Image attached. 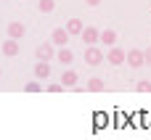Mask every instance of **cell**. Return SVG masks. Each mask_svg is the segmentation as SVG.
Segmentation results:
<instances>
[{"label": "cell", "mask_w": 151, "mask_h": 140, "mask_svg": "<svg viewBox=\"0 0 151 140\" xmlns=\"http://www.w3.org/2000/svg\"><path fill=\"white\" fill-rule=\"evenodd\" d=\"M3 56H8V58H16V56H19V40L8 37V40L3 42Z\"/></svg>", "instance_id": "9"}, {"label": "cell", "mask_w": 151, "mask_h": 140, "mask_svg": "<svg viewBox=\"0 0 151 140\" xmlns=\"http://www.w3.org/2000/svg\"><path fill=\"white\" fill-rule=\"evenodd\" d=\"M85 64H88V66L104 64V50H101L98 45H88V48H85Z\"/></svg>", "instance_id": "1"}, {"label": "cell", "mask_w": 151, "mask_h": 140, "mask_svg": "<svg viewBox=\"0 0 151 140\" xmlns=\"http://www.w3.org/2000/svg\"><path fill=\"white\" fill-rule=\"evenodd\" d=\"M135 90H138V93H151V82L149 79H141V82L135 85Z\"/></svg>", "instance_id": "16"}, {"label": "cell", "mask_w": 151, "mask_h": 140, "mask_svg": "<svg viewBox=\"0 0 151 140\" xmlns=\"http://www.w3.org/2000/svg\"><path fill=\"white\" fill-rule=\"evenodd\" d=\"M66 32H69V37H80V32H82V21L77 19V16H72L69 21H66V26H64Z\"/></svg>", "instance_id": "10"}, {"label": "cell", "mask_w": 151, "mask_h": 140, "mask_svg": "<svg viewBox=\"0 0 151 140\" xmlns=\"http://www.w3.org/2000/svg\"><path fill=\"white\" fill-rule=\"evenodd\" d=\"M104 87H106V85H104L101 77H90V79H88V90H90V93H101Z\"/></svg>", "instance_id": "14"}, {"label": "cell", "mask_w": 151, "mask_h": 140, "mask_svg": "<svg viewBox=\"0 0 151 140\" xmlns=\"http://www.w3.org/2000/svg\"><path fill=\"white\" fill-rule=\"evenodd\" d=\"M117 37H119V34H117L114 29H104V32L98 34V42H101L104 48H111V45H117Z\"/></svg>", "instance_id": "7"}, {"label": "cell", "mask_w": 151, "mask_h": 140, "mask_svg": "<svg viewBox=\"0 0 151 140\" xmlns=\"http://www.w3.org/2000/svg\"><path fill=\"white\" fill-rule=\"evenodd\" d=\"M85 5H93L96 8V5H101V0H85Z\"/></svg>", "instance_id": "20"}, {"label": "cell", "mask_w": 151, "mask_h": 140, "mask_svg": "<svg viewBox=\"0 0 151 140\" xmlns=\"http://www.w3.org/2000/svg\"><path fill=\"white\" fill-rule=\"evenodd\" d=\"M50 42H53L56 48H64V45L69 42V32H66L64 26H58V29H53V34H50Z\"/></svg>", "instance_id": "6"}, {"label": "cell", "mask_w": 151, "mask_h": 140, "mask_svg": "<svg viewBox=\"0 0 151 140\" xmlns=\"http://www.w3.org/2000/svg\"><path fill=\"white\" fill-rule=\"evenodd\" d=\"M77 82H80V77H77V71H72V69H66V71L61 74V85H64V87H74Z\"/></svg>", "instance_id": "13"}, {"label": "cell", "mask_w": 151, "mask_h": 140, "mask_svg": "<svg viewBox=\"0 0 151 140\" xmlns=\"http://www.w3.org/2000/svg\"><path fill=\"white\" fill-rule=\"evenodd\" d=\"M143 61L151 66V45H149V50H143Z\"/></svg>", "instance_id": "19"}, {"label": "cell", "mask_w": 151, "mask_h": 140, "mask_svg": "<svg viewBox=\"0 0 151 140\" xmlns=\"http://www.w3.org/2000/svg\"><path fill=\"white\" fill-rule=\"evenodd\" d=\"M37 11L40 13H53L56 11V0H37Z\"/></svg>", "instance_id": "15"}, {"label": "cell", "mask_w": 151, "mask_h": 140, "mask_svg": "<svg viewBox=\"0 0 151 140\" xmlns=\"http://www.w3.org/2000/svg\"><path fill=\"white\" fill-rule=\"evenodd\" d=\"M125 61H127V66H133V69L146 66V61H143V50H141V48H130V50L125 53Z\"/></svg>", "instance_id": "2"}, {"label": "cell", "mask_w": 151, "mask_h": 140, "mask_svg": "<svg viewBox=\"0 0 151 140\" xmlns=\"http://www.w3.org/2000/svg\"><path fill=\"white\" fill-rule=\"evenodd\" d=\"M0 77H3V69H0Z\"/></svg>", "instance_id": "21"}, {"label": "cell", "mask_w": 151, "mask_h": 140, "mask_svg": "<svg viewBox=\"0 0 151 140\" xmlns=\"http://www.w3.org/2000/svg\"><path fill=\"white\" fill-rule=\"evenodd\" d=\"M56 61H61V66H69V64L74 61V53L64 45V48H58V50H56Z\"/></svg>", "instance_id": "11"}, {"label": "cell", "mask_w": 151, "mask_h": 140, "mask_svg": "<svg viewBox=\"0 0 151 140\" xmlns=\"http://www.w3.org/2000/svg\"><path fill=\"white\" fill-rule=\"evenodd\" d=\"M98 34H101V32H98L96 26H82V32H80V37H82L85 45H96V42H98Z\"/></svg>", "instance_id": "5"}, {"label": "cell", "mask_w": 151, "mask_h": 140, "mask_svg": "<svg viewBox=\"0 0 151 140\" xmlns=\"http://www.w3.org/2000/svg\"><path fill=\"white\" fill-rule=\"evenodd\" d=\"M125 53H127V50H122V48L111 45V48H109V53H106L104 58H106V61H109L111 66H119V64H125Z\"/></svg>", "instance_id": "4"}, {"label": "cell", "mask_w": 151, "mask_h": 140, "mask_svg": "<svg viewBox=\"0 0 151 140\" xmlns=\"http://www.w3.org/2000/svg\"><path fill=\"white\" fill-rule=\"evenodd\" d=\"M27 34V26L21 24V21H11L8 24V37H13V40H21Z\"/></svg>", "instance_id": "8"}, {"label": "cell", "mask_w": 151, "mask_h": 140, "mask_svg": "<svg viewBox=\"0 0 151 140\" xmlns=\"http://www.w3.org/2000/svg\"><path fill=\"white\" fill-rule=\"evenodd\" d=\"M64 90V85L61 82H53V85H48V93H61Z\"/></svg>", "instance_id": "18"}, {"label": "cell", "mask_w": 151, "mask_h": 140, "mask_svg": "<svg viewBox=\"0 0 151 140\" xmlns=\"http://www.w3.org/2000/svg\"><path fill=\"white\" fill-rule=\"evenodd\" d=\"M35 77L37 79H48L50 77V61H37L35 64Z\"/></svg>", "instance_id": "12"}, {"label": "cell", "mask_w": 151, "mask_h": 140, "mask_svg": "<svg viewBox=\"0 0 151 140\" xmlns=\"http://www.w3.org/2000/svg\"><path fill=\"white\" fill-rule=\"evenodd\" d=\"M35 56H37L40 61H50V58H56V45H53V42H42V45H37Z\"/></svg>", "instance_id": "3"}, {"label": "cell", "mask_w": 151, "mask_h": 140, "mask_svg": "<svg viewBox=\"0 0 151 140\" xmlns=\"http://www.w3.org/2000/svg\"><path fill=\"white\" fill-rule=\"evenodd\" d=\"M24 90H27V93H37V90H40V82H27Z\"/></svg>", "instance_id": "17"}]
</instances>
